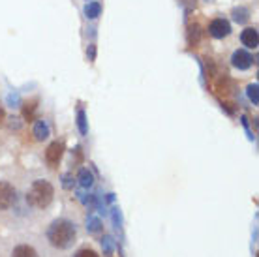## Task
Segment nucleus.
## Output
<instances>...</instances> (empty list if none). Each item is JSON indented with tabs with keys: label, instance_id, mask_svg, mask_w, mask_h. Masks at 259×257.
Instances as JSON below:
<instances>
[{
	"label": "nucleus",
	"instance_id": "obj_10",
	"mask_svg": "<svg viewBox=\"0 0 259 257\" xmlns=\"http://www.w3.org/2000/svg\"><path fill=\"white\" fill-rule=\"evenodd\" d=\"M199 38H201L199 25H190V28H188V41L192 45H195V44H199Z\"/></svg>",
	"mask_w": 259,
	"mask_h": 257
},
{
	"label": "nucleus",
	"instance_id": "obj_13",
	"mask_svg": "<svg viewBox=\"0 0 259 257\" xmlns=\"http://www.w3.org/2000/svg\"><path fill=\"white\" fill-rule=\"evenodd\" d=\"M34 134H36L38 139H46L47 137V126L44 122H38L36 124V128H34Z\"/></svg>",
	"mask_w": 259,
	"mask_h": 257
},
{
	"label": "nucleus",
	"instance_id": "obj_1",
	"mask_svg": "<svg viewBox=\"0 0 259 257\" xmlns=\"http://www.w3.org/2000/svg\"><path fill=\"white\" fill-rule=\"evenodd\" d=\"M79 238H81V227L77 222L68 216H60L47 225L44 242L51 253L64 255L79 244Z\"/></svg>",
	"mask_w": 259,
	"mask_h": 257
},
{
	"label": "nucleus",
	"instance_id": "obj_4",
	"mask_svg": "<svg viewBox=\"0 0 259 257\" xmlns=\"http://www.w3.org/2000/svg\"><path fill=\"white\" fill-rule=\"evenodd\" d=\"M10 257H41V250L30 240H21L10 250Z\"/></svg>",
	"mask_w": 259,
	"mask_h": 257
},
{
	"label": "nucleus",
	"instance_id": "obj_9",
	"mask_svg": "<svg viewBox=\"0 0 259 257\" xmlns=\"http://www.w3.org/2000/svg\"><path fill=\"white\" fill-rule=\"evenodd\" d=\"M71 257H100V253H98L94 248H91V246H83V248H79V250L73 251Z\"/></svg>",
	"mask_w": 259,
	"mask_h": 257
},
{
	"label": "nucleus",
	"instance_id": "obj_8",
	"mask_svg": "<svg viewBox=\"0 0 259 257\" xmlns=\"http://www.w3.org/2000/svg\"><path fill=\"white\" fill-rule=\"evenodd\" d=\"M240 41H242V45H246L248 49H257V44H259L257 30L255 28H244L242 34H240Z\"/></svg>",
	"mask_w": 259,
	"mask_h": 257
},
{
	"label": "nucleus",
	"instance_id": "obj_11",
	"mask_svg": "<svg viewBox=\"0 0 259 257\" xmlns=\"http://www.w3.org/2000/svg\"><path fill=\"white\" fill-rule=\"evenodd\" d=\"M100 12H102V6H100L98 2H91V4H87V8H84V13H87V17H89V19L98 17Z\"/></svg>",
	"mask_w": 259,
	"mask_h": 257
},
{
	"label": "nucleus",
	"instance_id": "obj_5",
	"mask_svg": "<svg viewBox=\"0 0 259 257\" xmlns=\"http://www.w3.org/2000/svg\"><path fill=\"white\" fill-rule=\"evenodd\" d=\"M208 32L210 36L216 39H224L227 38L229 34H231V25H229V21L224 19V17H218V19L210 21V25H208Z\"/></svg>",
	"mask_w": 259,
	"mask_h": 257
},
{
	"label": "nucleus",
	"instance_id": "obj_2",
	"mask_svg": "<svg viewBox=\"0 0 259 257\" xmlns=\"http://www.w3.org/2000/svg\"><path fill=\"white\" fill-rule=\"evenodd\" d=\"M25 201L26 205L34 208V210H46L53 205L55 201V188L49 180L46 179H38L34 180L32 184L28 186L25 193Z\"/></svg>",
	"mask_w": 259,
	"mask_h": 257
},
{
	"label": "nucleus",
	"instance_id": "obj_14",
	"mask_svg": "<svg viewBox=\"0 0 259 257\" xmlns=\"http://www.w3.org/2000/svg\"><path fill=\"white\" fill-rule=\"evenodd\" d=\"M248 94L253 100V103H257V84H250L248 87Z\"/></svg>",
	"mask_w": 259,
	"mask_h": 257
},
{
	"label": "nucleus",
	"instance_id": "obj_3",
	"mask_svg": "<svg viewBox=\"0 0 259 257\" xmlns=\"http://www.w3.org/2000/svg\"><path fill=\"white\" fill-rule=\"evenodd\" d=\"M17 190L12 182L0 180V212H10L17 206Z\"/></svg>",
	"mask_w": 259,
	"mask_h": 257
},
{
	"label": "nucleus",
	"instance_id": "obj_7",
	"mask_svg": "<svg viewBox=\"0 0 259 257\" xmlns=\"http://www.w3.org/2000/svg\"><path fill=\"white\" fill-rule=\"evenodd\" d=\"M252 55L244 49H237L233 53V57H231V64L237 68V70H248L250 66H252Z\"/></svg>",
	"mask_w": 259,
	"mask_h": 257
},
{
	"label": "nucleus",
	"instance_id": "obj_6",
	"mask_svg": "<svg viewBox=\"0 0 259 257\" xmlns=\"http://www.w3.org/2000/svg\"><path fill=\"white\" fill-rule=\"evenodd\" d=\"M62 154H64V145H62V143H59V141L51 143V145L47 147V150H46L47 163H49L51 167L59 165V161H60V158H62Z\"/></svg>",
	"mask_w": 259,
	"mask_h": 257
},
{
	"label": "nucleus",
	"instance_id": "obj_12",
	"mask_svg": "<svg viewBox=\"0 0 259 257\" xmlns=\"http://www.w3.org/2000/svg\"><path fill=\"white\" fill-rule=\"evenodd\" d=\"M233 19L237 21V23H244V21L248 19V10H244V8H237L233 12Z\"/></svg>",
	"mask_w": 259,
	"mask_h": 257
}]
</instances>
